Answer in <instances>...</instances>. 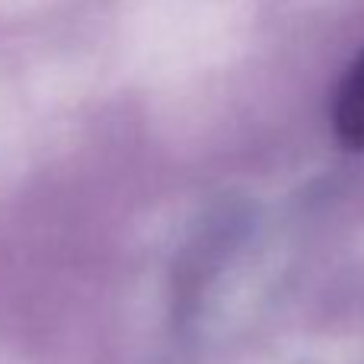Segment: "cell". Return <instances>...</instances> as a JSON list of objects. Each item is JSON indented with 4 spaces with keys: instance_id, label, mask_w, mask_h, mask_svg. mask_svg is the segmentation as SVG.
Instances as JSON below:
<instances>
[{
    "instance_id": "cell-1",
    "label": "cell",
    "mask_w": 364,
    "mask_h": 364,
    "mask_svg": "<svg viewBox=\"0 0 364 364\" xmlns=\"http://www.w3.org/2000/svg\"><path fill=\"white\" fill-rule=\"evenodd\" d=\"M333 132L342 147L364 151V51L346 70L333 100Z\"/></svg>"
}]
</instances>
